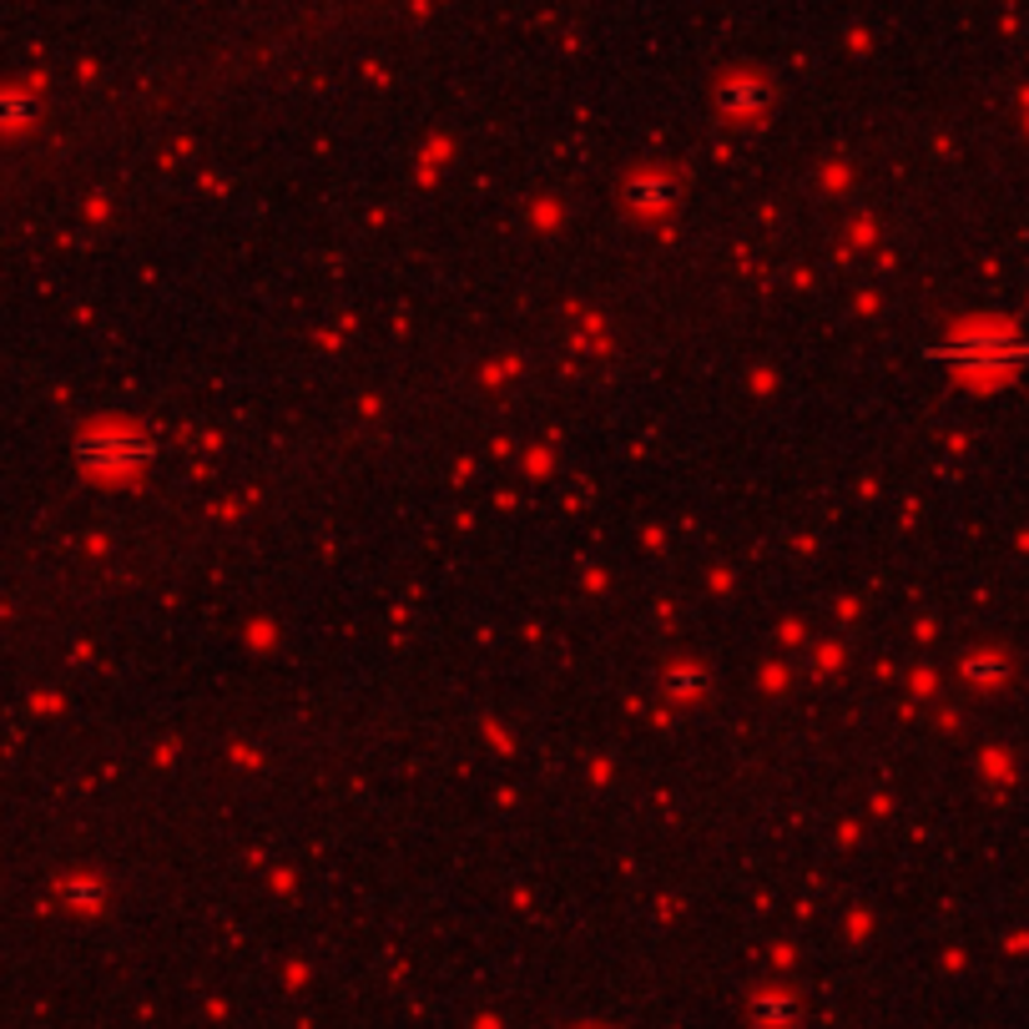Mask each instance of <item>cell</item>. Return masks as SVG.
Returning a JSON list of instances; mask_svg holds the SVG:
<instances>
[{"label":"cell","instance_id":"6da1fadb","mask_svg":"<svg viewBox=\"0 0 1029 1029\" xmlns=\"http://www.w3.org/2000/svg\"><path fill=\"white\" fill-rule=\"evenodd\" d=\"M151 454V444L132 440V434H91L81 444V460H87L97 475H122V470H137Z\"/></svg>","mask_w":1029,"mask_h":1029},{"label":"cell","instance_id":"7a4b0ae2","mask_svg":"<svg viewBox=\"0 0 1029 1029\" xmlns=\"http://www.w3.org/2000/svg\"><path fill=\"white\" fill-rule=\"evenodd\" d=\"M792 1015H798V1005H792V999H782V994H762V999L753 1005V1019H757V1025H767V1029L788 1025Z\"/></svg>","mask_w":1029,"mask_h":1029}]
</instances>
